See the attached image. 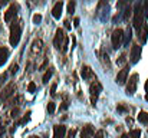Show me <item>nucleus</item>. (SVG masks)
<instances>
[{
    "label": "nucleus",
    "instance_id": "obj_1",
    "mask_svg": "<svg viewBox=\"0 0 148 138\" xmlns=\"http://www.w3.org/2000/svg\"><path fill=\"white\" fill-rule=\"evenodd\" d=\"M144 16H145V12H144V6L137 1L134 4V27L140 32L143 27H144Z\"/></svg>",
    "mask_w": 148,
    "mask_h": 138
},
{
    "label": "nucleus",
    "instance_id": "obj_2",
    "mask_svg": "<svg viewBox=\"0 0 148 138\" xmlns=\"http://www.w3.org/2000/svg\"><path fill=\"white\" fill-rule=\"evenodd\" d=\"M20 36H22V20H13V23L10 25V38H9L10 45L17 46Z\"/></svg>",
    "mask_w": 148,
    "mask_h": 138
},
{
    "label": "nucleus",
    "instance_id": "obj_3",
    "mask_svg": "<svg viewBox=\"0 0 148 138\" xmlns=\"http://www.w3.org/2000/svg\"><path fill=\"white\" fill-rule=\"evenodd\" d=\"M89 92H91V104L95 106V104H97V101H98V95L102 92V85H101V82L95 79V81L89 85Z\"/></svg>",
    "mask_w": 148,
    "mask_h": 138
},
{
    "label": "nucleus",
    "instance_id": "obj_4",
    "mask_svg": "<svg viewBox=\"0 0 148 138\" xmlns=\"http://www.w3.org/2000/svg\"><path fill=\"white\" fill-rule=\"evenodd\" d=\"M111 43H112V47L114 49H118L121 47V45L124 43V30L122 29H115L112 32V36H111Z\"/></svg>",
    "mask_w": 148,
    "mask_h": 138
},
{
    "label": "nucleus",
    "instance_id": "obj_5",
    "mask_svg": "<svg viewBox=\"0 0 148 138\" xmlns=\"http://www.w3.org/2000/svg\"><path fill=\"white\" fill-rule=\"evenodd\" d=\"M66 35H65V30L62 29V27H59V29H56V33H55V39H53V45L56 49H59V50H62V47H63V43H65V41H66Z\"/></svg>",
    "mask_w": 148,
    "mask_h": 138
},
{
    "label": "nucleus",
    "instance_id": "obj_6",
    "mask_svg": "<svg viewBox=\"0 0 148 138\" xmlns=\"http://www.w3.org/2000/svg\"><path fill=\"white\" fill-rule=\"evenodd\" d=\"M137 85H138V73H132L130 76V81L127 84V93L128 95H134L135 91H137Z\"/></svg>",
    "mask_w": 148,
    "mask_h": 138
},
{
    "label": "nucleus",
    "instance_id": "obj_7",
    "mask_svg": "<svg viewBox=\"0 0 148 138\" xmlns=\"http://www.w3.org/2000/svg\"><path fill=\"white\" fill-rule=\"evenodd\" d=\"M141 59V46L140 45H132L131 52H130V62L134 65Z\"/></svg>",
    "mask_w": 148,
    "mask_h": 138
},
{
    "label": "nucleus",
    "instance_id": "obj_8",
    "mask_svg": "<svg viewBox=\"0 0 148 138\" xmlns=\"http://www.w3.org/2000/svg\"><path fill=\"white\" fill-rule=\"evenodd\" d=\"M19 3H12L10 4V7L7 9V12L4 13V22H12V19L16 16V13H17V10H19Z\"/></svg>",
    "mask_w": 148,
    "mask_h": 138
},
{
    "label": "nucleus",
    "instance_id": "obj_9",
    "mask_svg": "<svg viewBox=\"0 0 148 138\" xmlns=\"http://www.w3.org/2000/svg\"><path fill=\"white\" fill-rule=\"evenodd\" d=\"M81 76L85 79V81H88V79H97V75L94 73V71L91 69V66H88V65H84L82 68H81Z\"/></svg>",
    "mask_w": 148,
    "mask_h": 138
},
{
    "label": "nucleus",
    "instance_id": "obj_10",
    "mask_svg": "<svg viewBox=\"0 0 148 138\" xmlns=\"http://www.w3.org/2000/svg\"><path fill=\"white\" fill-rule=\"evenodd\" d=\"M94 134H95V130L92 124H85L81 130V138H92Z\"/></svg>",
    "mask_w": 148,
    "mask_h": 138
},
{
    "label": "nucleus",
    "instance_id": "obj_11",
    "mask_svg": "<svg viewBox=\"0 0 148 138\" xmlns=\"http://www.w3.org/2000/svg\"><path fill=\"white\" fill-rule=\"evenodd\" d=\"M128 72H130V71H128V65L118 72V75H116V84H118V85H124V84L128 81Z\"/></svg>",
    "mask_w": 148,
    "mask_h": 138
},
{
    "label": "nucleus",
    "instance_id": "obj_12",
    "mask_svg": "<svg viewBox=\"0 0 148 138\" xmlns=\"http://www.w3.org/2000/svg\"><path fill=\"white\" fill-rule=\"evenodd\" d=\"M53 138H66V127L65 125H55L53 127Z\"/></svg>",
    "mask_w": 148,
    "mask_h": 138
},
{
    "label": "nucleus",
    "instance_id": "obj_13",
    "mask_svg": "<svg viewBox=\"0 0 148 138\" xmlns=\"http://www.w3.org/2000/svg\"><path fill=\"white\" fill-rule=\"evenodd\" d=\"M62 10H63V1H56L55 6L52 7V16L55 19H60V14H62Z\"/></svg>",
    "mask_w": 148,
    "mask_h": 138
},
{
    "label": "nucleus",
    "instance_id": "obj_14",
    "mask_svg": "<svg viewBox=\"0 0 148 138\" xmlns=\"http://www.w3.org/2000/svg\"><path fill=\"white\" fill-rule=\"evenodd\" d=\"M14 91H16V85H14V84H9V85L3 89V92L0 93V98H1V99H7L9 96L13 95Z\"/></svg>",
    "mask_w": 148,
    "mask_h": 138
},
{
    "label": "nucleus",
    "instance_id": "obj_15",
    "mask_svg": "<svg viewBox=\"0 0 148 138\" xmlns=\"http://www.w3.org/2000/svg\"><path fill=\"white\" fill-rule=\"evenodd\" d=\"M138 39L141 41V43H145V42H147V39H148V27H147V25H144V27L138 32Z\"/></svg>",
    "mask_w": 148,
    "mask_h": 138
},
{
    "label": "nucleus",
    "instance_id": "obj_16",
    "mask_svg": "<svg viewBox=\"0 0 148 138\" xmlns=\"http://www.w3.org/2000/svg\"><path fill=\"white\" fill-rule=\"evenodd\" d=\"M42 46H43V42H42V39H35L33 41V43H32V52L33 53H39L40 50H42Z\"/></svg>",
    "mask_w": 148,
    "mask_h": 138
},
{
    "label": "nucleus",
    "instance_id": "obj_17",
    "mask_svg": "<svg viewBox=\"0 0 148 138\" xmlns=\"http://www.w3.org/2000/svg\"><path fill=\"white\" fill-rule=\"evenodd\" d=\"M7 58H9V49L4 46H0V66L7 60Z\"/></svg>",
    "mask_w": 148,
    "mask_h": 138
},
{
    "label": "nucleus",
    "instance_id": "obj_18",
    "mask_svg": "<svg viewBox=\"0 0 148 138\" xmlns=\"http://www.w3.org/2000/svg\"><path fill=\"white\" fill-rule=\"evenodd\" d=\"M99 55H101V62L103 63V66L106 68V71H109V69H111V62H109L108 53H105V52H101Z\"/></svg>",
    "mask_w": 148,
    "mask_h": 138
},
{
    "label": "nucleus",
    "instance_id": "obj_19",
    "mask_svg": "<svg viewBox=\"0 0 148 138\" xmlns=\"http://www.w3.org/2000/svg\"><path fill=\"white\" fill-rule=\"evenodd\" d=\"M131 38H132V27L128 26L127 30H125V33H124V45H130Z\"/></svg>",
    "mask_w": 148,
    "mask_h": 138
},
{
    "label": "nucleus",
    "instance_id": "obj_20",
    "mask_svg": "<svg viewBox=\"0 0 148 138\" xmlns=\"http://www.w3.org/2000/svg\"><path fill=\"white\" fill-rule=\"evenodd\" d=\"M132 12H134V7H131V4H128V6L125 7V12H124V20H125V22L130 19V16L132 14Z\"/></svg>",
    "mask_w": 148,
    "mask_h": 138
},
{
    "label": "nucleus",
    "instance_id": "obj_21",
    "mask_svg": "<svg viewBox=\"0 0 148 138\" xmlns=\"http://www.w3.org/2000/svg\"><path fill=\"white\" fill-rule=\"evenodd\" d=\"M52 75H53V68H49V69L46 71V73L43 75V78H42L43 84H48V82H49V79L52 78Z\"/></svg>",
    "mask_w": 148,
    "mask_h": 138
},
{
    "label": "nucleus",
    "instance_id": "obj_22",
    "mask_svg": "<svg viewBox=\"0 0 148 138\" xmlns=\"http://www.w3.org/2000/svg\"><path fill=\"white\" fill-rule=\"evenodd\" d=\"M138 121L143 122V124H148V112L141 111V112L138 114Z\"/></svg>",
    "mask_w": 148,
    "mask_h": 138
},
{
    "label": "nucleus",
    "instance_id": "obj_23",
    "mask_svg": "<svg viewBox=\"0 0 148 138\" xmlns=\"http://www.w3.org/2000/svg\"><path fill=\"white\" fill-rule=\"evenodd\" d=\"M128 135L130 138H141V130H131Z\"/></svg>",
    "mask_w": 148,
    "mask_h": 138
},
{
    "label": "nucleus",
    "instance_id": "obj_24",
    "mask_svg": "<svg viewBox=\"0 0 148 138\" xmlns=\"http://www.w3.org/2000/svg\"><path fill=\"white\" fill-rule=\"evenodd\" d=\"M29 119H30V111H27V112H26V115H25L22 119H19V121H17V124H19V125H23V124H26Z\"/></svg>",
    "mask_w": 148,
    "mask_h": 138
},
{
    "label": "nucleus",
    "instance_id": "obj_25",
    "mask_svg": "<svg viewBox=\"0 0 148 138\" xmlns=\"http://www.w3.org/2000/svg\"><path fill=\"white\" fill-rule=\"evenodd\" d=\"M75 6H76V3H75L73 0H72V1H69V3H68V13H71V14H72V13H73V10H75Z\"/></svg>",
    "mask_w": 148,
    "mask_h": 138
},
{
    "label": "nucleus",
    "instance_id": "obj_26",
    "mask_svg": "<svg viewBox=\"0 0 148 138\" xmlns=\"http://www.w3.org/2000/svg\"><path fill=\"white\" fill-rule=\"evenodd\" d=\"M46 109H48V112L52 115V114L55 112V102H49V104H48V106H46Z\"/></svg>",
    "mask_w": 148,
    "mask_h": 138
},
{
    "label": "nucleus",
    "instance_id": "obj_27",
    "mask_svg": "<svg viewBox=\"0 0 148 138\" xmlns=\"http://www.w3.org/2000/svg\"><path fill=\"white\" fill-rule=\"evenodd\" d=\"M116 109H118L119 112H125V111H128V106H125L124 104H118V105H116Z\"/></svg>",
    "mask_w": 148,
    "mask_h": 138
},
{
    "label": "nucleus",
    "instance_id": "obj_28",
    "mask_svg": "<svg viewBox=\"0 0 148 138\" xmlns=\"http://www.w3.org/2000/svg\"><path fill=\"white\" fill-rule=\"evenodd\" d=\"M35 91H36V84H35V82H30V84L27 85V92H32V93H33Z\"/></svg>",
    "mask_w": 148,
    "mask_h": 138
},
{
    "label": "nucleus",
    "instance_id": "obj_29",
    "mask_svg": "<svg viewBox=\"0 0 148 138\" xmlns=\"http://www.w3.org/2000/svg\"><path fill=\"white\" fill-rule=\"evenodd\" d=\"M40 22H42V14H38V13H36V14L33 16V23L38 25V23H40Z\"/></svg>",
    "mask_w": 148,
    "mask_h": 138
},
{
    "label": "nucleus",
    "instance_id": "obj_30",
    "mask_svg": "<svg viewBox=\"0 0 148 138\" xmlns=\"http://www.w3.org/2000/svg\"><path fill=\"white\" fill-rule=\"evenodd\" d=\"M17 69H19V65H17V63H12V65H10V72H12V73H16Z\"/></svg>",
    "mask_w": 148,
    "mask_h": 138
},
{
    "label": "nucleus",
    "instance_id": "obj_31",
    "mask_svg": "<svg viewBox=\"0 0 148 138\" xmlns=\"http://www.w3.org/2000/svg\"><path fill=\"white\" fill-rule=\"evenodd\" d=\"M75 135H76V130H75V128H72V130H69L68 137L66 138H75Z\"/></svg>",
    "mask_w": 148,
    "mask_h": 138
},
{
    "label": "nucleus",
    "instance_id": "obj_32",
    "mask_svg": "<svg viewBox=\"0 0 148 138\" xmlns=\"http://www.w3.org/2000/svg\"><path fill=\"white\" fill-rule=\"evenodd\" d=\"M68 106H69V102H68V101H63V102H62V105H60V111L68 109Z\"/></svg>",
    "mask_w": 148,
    "mask_h": 138
},
{
    "label": "nucleus",
    "instance_id": "obj_33",
    "mask_svg": "<svg viewBox=\"0 0 148 138\" xmlns=\"http://www.w3.org/2000/svg\"><path fill=\"white\" fill-rule=\"evenodd\" d=\"M19 112H20V109H19V108H13V109H12V112H10V115L14 118V117H17V114H19Z\"/></svg>",
    "mask_w": 148,
    "mask_h": 138
},
{
    "label": "nucleus",
    "instance_id": "obj_34",
    "mask_svg": "<svg viewBox=\"0 0 148 138\" xmlns=\"http://www.w3.org/2000/svg\"><path fill=\"white\" fill-rule=\"evenodd\" d=\"M103 135H105L103 130H99V131H97V134H95V137L94 138H103Z\"/></svg>",
    "mask_w": 148,
    "mask_h": 138
},
{
    "label": "nucleus",
    "instance_id": "obj_35",
    "mask_svg": "<svg viewBox=\"0 0 148 138\" xmlns=\"http://www.w3.org/2000/svg\"><path fill=\"white\" fill-rule=\"evenodd\" d=\"M56 87H58L56 84H52V87H50V95H52V96L56 93Z\"/></svg>",
    "mask_w": 148,
    "mask_h": 138
},
{
    "label": "nucleus",
    "instance_id": "obj_36",
    "mask_svg": "<svg viewBox=\"0 0 148 138\" xmlns=\"http://www.w3.org/2000/svg\"><path fill=\"white\" fill-rule=\"evenodd\" d=\"M6 76H7V73H6V72H4V73H1V75H0V85H1V84H3V81H4V79H6Z\"/></svg>",
    "mask_w": 148,
    "mask_h": 138
},
{
    "label": "nucleus",
    "instance_id": "obj_37",
    "mask_svg": "<svg viewBox=\"0 0 148 138\" xmlns=\"http://www.w3.org/2000/svg\"><path fill=\"white\" fill-rule=\"evenodd\" d=\"M143 6H144V12H145V16H148V1H145V3L143 4Z\"/></svg>",
    "mask_w": 148,
    "mask_h": 138
},
{
    "label": "nucleus",
    "instance_id": "obj_38",
    "mask_svg": "<svg viewBox=\"0 0 148 138\" xmlns=\"http://www.w3.org/2000/svg\"><path fill=\"white\" fill-rule=\"evenodd\" d=\"M63 23H65V29H71V22L69 20H65Z\"/></svg>",
    "mask_w": 148,
    "mask_h": 138
},
{
    "label": "nucleus",
    "instance_id": "obj_39",
    "mask_svg": "<svg viewBox=\"0 0 148 138\" xmlns=\"http://www.w3.org/2000/svg\"><path fill=\"white\" fill-rule=\"evenodd\" d=\"M3 133H4V127H3V122L0 121V135H3Z\"/></svg>",
    "mask_w": 148,
    "mask_h": 138
},
{
    "label": "nucleus",
    "instance_id": "obj_40",
    "mask_svg": "<svg viewBox=\"0 0 148 138\" xmlns=\"http://www.w3.org/2000/svg\"><path fill=\"white\" fill-rule=\"evenodd\" d=\"M124 60H125V53H124V55H121V58L118 59V63H121V62H124Z\"/></svg>",
    "mask_w": 148,
    "mask_h": 138
},
{
    "label": "nucleus",
    "instance_id": "obj_41",
    "mask_svg": "<svg viewBox=\"0 0 148 138\" xmlns=\"http://www.w3.org/2000/svg\"><path fill=\"white\" fill-rule=\"evenodd\" d=\"M73 22H75V26H76V27H79V19H78V17H75V20H73Z\"/></svg>",
    "mask_w": 148,
    "mask_h": 138
},
{
    "label": "nucleus",
    "instance_id": "obj_42",
    "mask_svg": "<svg viewBox=\"0 0 148 138\" xmlns=\"http://www.w3.org/2000/svg\"><path fill=\"white\" fill-rule=\"evenodd\" d=\"M127 122H128V124H132L134 121H132V118H131V117H128V118H127Z\"/></svg>",
    "mask_w": 148,
    "mask_h": 138
},
{
    "label": "nucleus",
    "instance_id": "obj_43",
    "mask_svg": "<svg viewBox=\"0 0 148 138\" xmlns=\"http://www.w3.org/2000/svg\"><path fill=\"white\" fill-rule=\"evenodd\" d=\"M46 65H48V60H45V62H43V63H42V66H40V69H43V68H45V66H46Z\"/></svg>",
    "mask_w": 148,
    "mask_h": 138
},
{
    "label": "nucleus",
    "instance_id": "obj_44",
    "mask_svg": "<svg viewBox=\"0 0 148 138\" xmlns=\"http://www.w3.org/2000/svg\"><path fill=\"white\" fill-rule=\"evenodd\" d=\"M121 138H130V135H128V134H122V135H121Z\"/></svg>",
    "mask_w": 148,
    "mask_h": 138
},
{
    "label": "nucleus",
    "instance_id": "obj_45",
    "mask_svg": "<svg viewBox=\"0 0 148 138\" xmlns=\"http://www.w3.org/2000/svg\"><path fill=\"white\" fill-rule=\"evenodd\" d=\"M145 91H147V93H148V79H147V82H145Z\"/></svg>",
    "mask_w": 148,
    "mask_h": 138
},
{
    "label": "nucleus",
    "instance_id": "obj_46",
    "mask_svg": "<svg viewBox=\"0 0 148 138\" xmlns=\"http://www.w3.org/2000/svg\"><path fill=\"white\" fill-rule=\"evenodd\" d=\"M6 3H7V1H6V0H3V1H0V6H3V4H6Z\"/></svg>",
    "mask_w": 148,
    "mask_h": 138
},
{
    "label": "nucleus",
    "instance_id": "obj_47",
    "mask_svg": "<svg viewBox=\"0 0 148 138\" xmlns=\"http://www.w3.org/2000/svg\"><path fill=\"white\" fill-rule=\"evenodd\" d=\"M29 138H40V137H39V135H30Z\"/></svg>",
    "mask_w": 148,
    "mask_h": 138
},
{
    "label": "nucleus",
    "instance_id": "obj_48",
    "mask_svg": "<svg viewBox=\"0 0 148 138\" xmlns=\"http://www.w3.org/2000/svg\"><path fill=\"white\" fill-rule=\"evenodd\" d=\"M145 99H147V101H148V93H147V95H145Z\"/></svg>",
    "mask_w": 148,
    "mask_h": 138
}]
</instances>
